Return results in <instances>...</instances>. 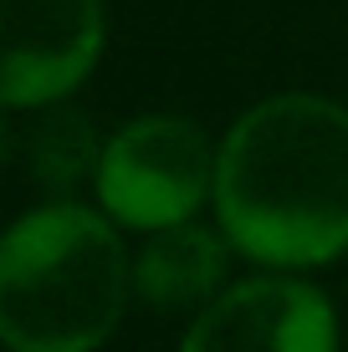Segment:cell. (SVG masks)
I'll list each match as a JSON object with an SVG mask.
<instances>
[{
	"label": "cell",
	"mask_w": 348,
	"mask_h": 352,
	"mask_svg": "<svg viewBox=\"0 0 348 352\" xmlns=\"http://www.w3.org/2000/svg\"><path fill=\"white\" fill-rule=\"evenodd\" d=\"M215 210L261 265H328L348 250V107L313 92L256 102L225 133Z\"/></svg>",
	"instance_id": "cell-1"
},
{
	"label": "cell",
	"mask_w": 348,
	"mask_h": 352,
	"mask_svg": "<svg viewBox=\"0 0 348 352\" xmlns=\"http://www.w3.org/2000/svg\"><path fill=\"white\" fill-rule=\"evenodd\" d=\"M118 230L82 204H41L0 245V337L10 352H92L128 307Z\"/></svg>",
	"instance_id": "cell-2"
},
{
	"label": "cell",
	"mask_w": 348,
	"mask_h": 352,
	"mask_svg": "<svg viewBox=\"0 0 348 352\" xmlns=\"http://www.w3.org/2000/svg\"><path fill=\"white\" fill-rule=\"evenodd\" d=\"M221 153L190 118L149 113L118 128L98 164V199L123 230H164L179 225L215 194Z\"/></svg>",
	"instance_id": "cell-3"
},
{
	"label": "cell",
	"mask_w": 348,
	"mask_h": 352,
	"mask_svg": "<svg viewBox=\"0 0 348 352\" xmlns=\"http://www.w3.org/2000/svg\"><path fill=\"white\" fill-rule=\"evenodd\" d=\"M0 102L10 113L62 102L103 56L98 0H0Z\"/></svg>",
	"instance_id": "cell-4"
},
{
	"label": "cell",
	"mask_w": 348,
	"mask_h": 352,
	"mask_svg": "<svg viewBox=\"0 0 348 352\" xmlns=\"http://www.w3.org/2000/svg\"><path fill=\"white\" fill-rule=\"evenodd\" d=\"M179 352H338V311L307 281L256 276L221 291Z\"/></svg>",
	"instance_id": "cell-5"
},
{
	"label": "cell",
	"mask_w": 348,
	"mask_h": 352,
	"mask_svg": "<svg viewBox=\"0 0 348 352\" xmlns=\"http://www.w3.org/2000/svg\"><path fill=\"white\" fill-rule=\"evenodd\" d=\"M231 265V235H215L205 225H164L134 261V286L149 307L174 311V307H200L215 286L225 281Z\"/></svg>",
	"instance_id": "cell-6"
},
{
	"label": "cell",
	"mask_w": 348,
	"mask_h": 352,
	"mask_svg": "<svg viewBox=\"0 0 348 352\" xmlns=\"http://www.w3.org/2000/svg\"><path fill=\"white\" fill-rule=\"evenodd\" d=\"M26 113H36V123L10 133V159L26 168L31 184L67 194V189H77L88 174L98 179L103 148H98V138H92L88 118L72 113V107H57V102L26 107Z\"/></svg>",
	"instance_id": "cell-7"
}]
</instances>
